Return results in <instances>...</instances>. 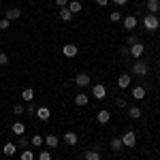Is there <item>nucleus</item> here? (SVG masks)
Wrapping results in <instances>:
<instances>
[{"label": "nucleus", "mask_w": 160, "mask_h": 160, "mask_svg": "<svg viewBox=\"0 0 160 160\" xmlns=\"http://www.w3.org/2000/svg\"><path fill=\"white\" fill-rule=\"evenodd\" d=\"M143 26H145V30L154 32V30H158V28H160V22H158V17H156L154 13H148V15L143 17Z\"/></svg>", "instance_id": "obj_1"}, {"label": "nucleus", "mask_w": 160, "mask_h": 160, "mask_svg": "<svg viewBox=\"0 0 160 160\" xmlns=\"http://www.w3.org/2000/svg\"><path fill=\"white\" fill-rule=\"evenodd\" d=\"M122 143H124V148H135L137 145V135H135V130H126L122 137Z\"/></svg>", "instance_id": "obj_2"}, {"label": "nucleus", "mask_w": 160, "mask_h": 160, "mask_svg": "<svg viewBox=\"0 0 160 160\" xmlns=\"http://www.w3.org/2000/svg\"><path fill=\"white\" fill-rule=\"evenodd\" d=\"M148 73H149V64H145V62H139V60H137V64H132V75L145 77Z\"/></svg>", "instance_id": "obj_3"}, {"label": "nucleus", "mask_w": 160, "mask_h": 160, "mask_svg": "<svg viewBox=\"0 0 160 160\" xmlns=\"http://www.w3.org/2000/svg\"><path fill=\"white\" fill-rule=\"evenodd\" d=\"M90 81H92V79H90V75H88V73H79L77 77H75V83H77L79 88L90 86Z\"/></svg>", "instance_id": "obj_4"}, {"label": "nucleus", "mask_w": 160, "mask_h": 160, "mask_svg": "<svg viewBox=\"0 0 160 160\" xmlns=\"http://www.w3.org/2000/svg\"><path fill=\"white\" fill-rule=\"evenodd\" d=\"M92 94H94V98H105V94H107V88L102 86V83H96V86L92 88Z\"/></svg>", "instance_id": "obj_5"}, {"label": "nucleus", "mask_w": 160, "mask_h": 160, "mask_svg": "<svg viewBox=\"0 0 160 160\" xmlns=\"http://www.w3.org/2000/svg\"><path fill=\"white\" fill-rule=\"evenodd\" d=\"M62 53H64L66 58H75V56H77V47H75L73 43H66V45L62 47Z\"/></svg>", "instance_id": "obj_6"}, {"label": "nucleus", "mask_w": 160, "mask_h": 160, "mask_svg": "<svg viewBox=\"0 0 160 160\" xmlns=\"http://www.w3.org/2000/svg\"><path fill=\"white\" fill-rule=\"evenodd\" d=\"M143 51H145V47H143L141 43L130 45V56H132V58H141V56H143Z\"/></svg>", "instance_id": "obj_7"}, {"label": "nucleus", "mask_w": 160, "mask_h": 160, "mask_svg": "<svg viewBox=\"0 0 160 160\" xmlns=\"http://www.w3.org/2000/svg\"><path fill=\"white\" fill-rule=\"evenodd\" d=\"M137 24H139V22H137L135 15H128V17H124V28H126V30H135Z\"/></svg>", "instance_id": "obj_8"}, {"label": "nucleus", "mask_w": 160, "mask_h": 160, "mask_svg": "<svg viewBox=\"0 0 160 160\" xmlns=\"http://www.w3.org/2000/svg\"><path fill=\"white\" fill-rule=\"evenodd\" d=\"M37 118H38V120H43V122H47V120L51 118V111L47 109V107H38V109H37Z\"/></svg>", "instance_id": "obj_9"}, {"label": "nucleus", "mask_w": 160, "mask_h": 160, "mask_svg": "<svg viewBox=\"0 0 160 160\" xmlns=\"http://www.w3.org/2000/svg\"><path fill=\"white\" fill-rule=\"evenodd\" d=\"M77 141H79L77 132H64V143L66 145H77Z\"/></svg>", "instance_id": "obj_10"}, {"label": "nucleus", "mask_w": 160, "mask_h": 160, "mask_svg": "<svg viewBox=\"0 0 160 160\" xmlns=\"http://www.w3.org/2000/svg\"><path fill=\"white\" fill-rule=\"evenodd\" d=\"M132 98L135 100H141V98H145V88H141V86H137V88H132Z\"/></svg>", "instance_id": "obj_11"}, {"label": "nucleus", "mask_w": 160, "mask_h": 160, "mask_svg": "<svg viewBox=\"0 0 160 160\" xmlns=\"http://www.w3.org/2000/svg\"><path fill=\"white\" fill-rule=\"evenodd\" d=\"M148 11L149 13H160V0H148Z\"/></svg>", "instance_id": "obj_12"}, {"label": "nucleus", "mask_w": 160, "mask_h": 160, "mask_svg": "<svg viewBox=\"0 0 160 160\" xmlns=\"http://www.w3.org/2000/svg\"><path fill=\"white\" fill-rule=\"evenodd\" d=\"M45 143H47V148L56 149V148H58V143H60V139H58L56 135H47V139H45Z\"/></svg>", "instance_id": "obj_13"}, {"label": "nucleus", "mask_w": 160, "mask_h": 160, "mask_svg": "<svg viewBox=\"0 0 160 160\" xmlns=\"http://www.w3.org/2000/svg\"><path fill=\"white\" fill-rule=\"evenodd\" d=\"M60 19L62 22H71V19H73V13L68 11V7H62L60 9Z\"/></svg>", "instance_id": "obj_14"}, {"label": "nucleus", "mask_w": 160, "mask_h": 160, "mask_svg": "<svg viewBox=\"0 0 160 160\" xmlns=\"http://www.w3.org/2000/svg\"><path fill=\"white\" fill-rule=\"evenodd\" d=\"M22 98H24L26 102H32V100H34V90H32V88H26L24 92H22Z\"/></svg>", "instance_id": "obj_15"}, {"label": "nucleus", "mask_w": 160, "mask_h": 160, "mask_svg": "<svg viewBox=\"0 0 160 160\" xmlns=\"http://www.w3.org/2000/svg\"><path fill=\"white\" fill-rule=\"evenodd\" d=\"M88 100H90V98H88L86 94H83V92H79V94L75 96V105H79V107H86Z\"/></svg>", "instance_id": "obj_16"}, {"label": "nucleus", "mask_w": 160, "mask_h": 160, "mask_svg": "<svg viewBox=\"0 0 160 160\" xmlns=\"http://www.w3.org/2000/svg\"><path fill=\"white\" fill-rule=\"evenodd\" d=\"M19 15H22V13H19V9H9V11L4 13V17H7L9 22H13V19H19Z\"/></svg>", "instance_id": "obj_17"}, {"label": "nucleus", "mask_w": 160, "mask_h": 160, "mask_svg": "<svg viewBox=\"0 0 160 160\" xmlns=\"http://www.w3.org/2000/svg\"><path fill=\"white\" fill-rule=\"evenodd\" d=\"M96 120H98L100 124H107V122L111 120V113H109V111H105V109H102V111H98V115H96Z\"/></svg>", "instance_id": "obj_18"}, {"label": "nucleus", "mask_w": 160, "mask_h": 160, "mask_svg": "<svg viewBox=\"0 0 160 160\" xmlns=\"http://www.w3.org/2000/svg\"><path fill=\"white\" fill-rule=\"evenodd\" d=\"M2 152H4V156H13V154L17 152V145H15V143H4Z\"/></svg>", "instance_id": "obj_19"}, {"label": "nucleus", "mask_w": 160, "mask_h": 160, "mask_svg": "<svg viewBox=\"0 0 160 160\" xmlns=\"http://www.w3.org/2000/svg\"><path fill=\"white\" fill-rule=\"evenodd\" d=\"M122 148H124L122 139H120V137H113V139H111V149H113V152H120Z\"/></svg>", "instance_id": "obj_20"}, {"label": "nucleus", "mask_w": 160, "mask_h": 160, "mask_svg": "<svg viewBox=\"0 0 160 160\" xmlns=\"http://www.w3.org/2000/svg\"><path fill=\"white\" fill-rule=\"evenodd\" d=\"M11 130H13V132H15L17 137H22V135H24V130H26V126H24L22 122H15V124L11 126Z\"/></svg>", "instance_id": "obj_21"}, {"label": "nucleus", "mask_w": 160, "mask_h": 160, "mask_svg": "<svg viewBox=\"0 0 160 160\" xmlns=\"http://www.w3.org/2000/svg\"><path fill=\"white\" fill-rule=\"evenodd\" d=\"M130 81H132V79H130V75H120L118 86H120V88H128V86H130Z\"/></svg>", "instance_id": "obj_22"}, {"label": "nucleus", "mask_w": 160, "mask_h": 160, "mask_svg": "<svg viewBox=\"0 0 160 160\" xmlns=\"http://www.w3.org/2000/svg\"><path fill=\"white\" fill-rule=\"evenodd\" d=\"M43 143H45V139H43L41 135H34L32 139H30V145H34V148H41Z\"/></svg>", "instance_id": "obj_23"}, {"label": "nucleus", "mask_w": 160, "mask_h": 160, "mask_svg": "<svg viewBox=\"0 0 160 160\" xmlns=\"http://www.w3.org/2000/svg\"><path fill=\"white\" fill-rule=\"evenodd\" d=\"M68 11H71V13H79V11H81V2H79V0L68 2Z\"/></svg>", "instance_id": "obj_24"}, {"label": "nucleus", "mask_w": 160, "mask_h": 160, "mask_svg": "<svg viewBox=\"0 0 160 160\" xmlns=\"http://www.w3.org/2000/svg\"><path fill=\"white\" fill-rule=\"evenodd\" d=\"M83 156H86V160H100V154H98V152H94V149H88Z\"/></svg>", "instance_id": "obj_25"}, {"label": "nucleus", "mask_w": 160, "mask_h": 160, "mask_svg": "<svg viewBox=\"0 0 160 160\" xmlns=\"http://www.w3.org/2000/svg\"><path fill=\"white\" fill-rule=\"evenodd\" d=\"M128 115H130L132 120H137V118H141V109H139V107H128Z\"/></svg>", "instance_id": "obj_26"}, {"label": "nucleus", "mask_w": 160, "mask_h": 160, "mask_svg": "<svg viewBox=\"0 0 160 160\" xmlns=\"http://www.w3.org/2000/svg\"><path fill=\"white\" fill-rule=\"evenodd\" d=\"M115 107H118V109H126V107H128V102H126V98H122V96H118V98H115Z\"/></svg>", "instance_id": "obj_27"}, {"label": "nucleus", "mask_w": 160, "mask_h": 160, "mask_svg": "<svg viewBox=\"0 0 160 160\" xmlns=\"http://www.w3.org/2000/svg\"><path fill=\"white\" fill-rule=\"evenodd\" d=\"M22 160H34L32 149H24V152H22Z\"/></svg>", "instance_id": "obj_28"}, {"label": "nucleus", "mask_w": 160, "mask_h": 160, "mask_svg": "<svg viewBox=\"0 0 160 160\" xmlns=\"http://www.w3.org/2000/svg\"><path fill=\"white\" fill-rule=\"evenodd\" d=\"M17 145H19L22 149H24V148H28V145H30V139H26V137L22 135V137H19V143H17Z\"/></svg>", "instance_id": "obj_29"}, {"label": "nucleus", "mask_w": 160, "mask_h": 160, "mask_svg": "<svg viewBox=\"0 0 160 160\" xmlns=\"http://www.w3.org/2000/svg\"><path fill=\"white\" fill-rule=\"evenodd\" d=\"M24 111H26L24 105H15V107H13V113H15V115H22Z\"/></svg>", "instance_id": "obj_30"}, {"label": "nucleus", "mask_w": 160, "mask_h": 160, "mask_svg": "<svg viewBox=\"0 0 160 160\" xmlns=\"http://www.w3.org/2000/svg\"><path fill=\"white\" fill-rule=\"evenodd\" d=\"M38 160H51V152H47V149L41 152V154H38Z\"/></svg>", "instance_id": "obj_31"}, {"label": "nucleus", "mask_w": 160, "mask_h": 160, "mask_svg": "<svg viewBox=\"0 0 160 160\" xmlns=\"http://www.w3.org/2000/svg\"><path fill=\"white\" fill-rule=\"evenodd\" d=\"M7 64H9V56L0 51V66H7Z\"/></svg>", "instance_id": "obj_32"}, {"label": "nucleus", "mask_w": 160, "mask_h": 160, "mask_svg": "<svg viewBox=\"0 0 160 160\" xmlns=\"http://www.w3.org/2000/svg\"><path fill=\"white\" fill-rule=\"evenodd\" d=\"M26 113H30V115H34V113H37V109H34V105H32V102H28V105H26Z\"/></svg>", "instance_id": "obj_33"}, {"label": "nucleus", "mask_w": 160, "mask_h": 160, "mask_svg": "<svg viewBox=\"0 0 160 160\" xmlns=\"http://www.w3.org/2000/svg\"><path fill=\"white\" fill-rule=\"evenodd\" d=\"M120 17H122V15H120L118 11H113V13L109 15V19H111V22H120Z\"/></svg>", "instance_id": "obj_34"}, {"label": "nucleus", "mask_w": 160, "mask_h": 160, "mask_svg": "<svg viewBox=\"0 0 160 160\" xmlns=\"http://www.w3.org/2000/svg\"><path fill=\"white\" fill-rule=\"evenodd\" d=\"M135 43H139L137 34H128V45H135Z\"/></svg>", "instance_id": "obj_35"}, {"label": "nucleus", "mask_w": 160, "mask_h": 160, "mask_svg": "<svg viewBox=\"0 0 160 160\" xmlns=\"http://www.w3.org/2000/svg\"><path fill=\"white\" fill-rule=\"evenodd\" d=\"M9 28V19L4 17V19H0V30H7Z\"/></svg>", "instance_id": "obj_36"}, {"label": "nucleus", "mask_w": 160, "mask_h": 160, "mask_svg": "<svg viewBox=\"0 0 160 160\" xmlns=\"http://www.w3.org/2000/svg\"><path fill=\"white\" fill-rule=\"evenodd\" d=\"M120 56H130V47H120Z\"/></svg>", "instance_id": "obj_37"}, {"label": "nucleus", "mask_w": 160, "mask_h": 160, "mask_svg": "<svg viewBox=\"0 0 160 160\" xmlns=\"http://www.w3.org/2000/svg\"><path fill=\"white\" fill-rule=\"evenodd\" d=\"M56 2H58V7H60V9H62V7H66V4H68V0H56Z\"/></svg>", "instance_id": "obj_38"}, {"label": "nucleus", "mask_w": 160, "mask_h": 160, "mask_svg": "<svg viewBox=\"0 0 160 160\" xmlns=\"http://www.w3.org/2000/svg\"><path fill=\"white\" fill-rule=\"evenodd\" d=\"M96 4H100V7H107V4H109V0H96Z\"/></svg>", "instance_id": "obj_39"}, {"label": "nucleus", "mask_w": 160, "mask_h": 160, "mask_svg": "<svg viewBox=\"0 0 160 160\" xmlns=\"http://www.w3.org/2000/svg\"><path fill=\"white\" fill-rule=\"evenodd\" d=\"M113 2H115V4H118V7H122V4H126V2H128V0H113Z\"/></svg>", "instance_id": "obj_40"}, {"label": "nucleus", "mask_w": 160, "mask_h": 160, "mask_svg": "<svg viewBox=\"0 0 160 160\" xmlns=\"http://www.w3.org/2000/svg\"><path fill=\"white\" fill-rule=\"evenodd\" d=\"M158 22H160V17H158Z\"/></svg>", "instance_id": "obj_41"}]
</instances>
